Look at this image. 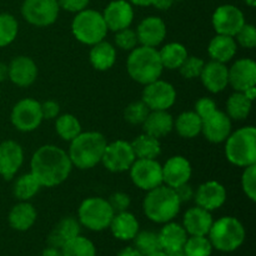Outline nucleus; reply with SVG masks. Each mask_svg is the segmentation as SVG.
Masks as SVG:
<instances>
[{
	"mask_svg": "<svg viewBox=\"0 0 256 256\" xmlns=\"http://www.w3.org/2000/svg\"><path fill=\"white\" fill-rule=\"evenodd\" d=\"M72 169V164L68 152L55 145L40 146L30 162V172L45 188L62 184L69 178Z\"/></svg>",
	"mask_w": 256,
	"mask_h": 256,
	"instance_id": "nucleus-1",
	"label": "nucleus"
},
{
	"mask_svg": "<svg viewBox=\"0 0 256 256\" xmlns=\"http://www.w3.org/2000/svg\"><path fill=\"white\" fill-rule=\"evenodd\" d=\"M106 139L102 132H80L70 142L69 155L72 166L78 169H92L102 162V154L106 148Z\"/></svg>",
	"mask_w": 256,
	"mask_h": 256,
	"instance_id": "nucleus-2",
	"label": "nucleus"
},
{
	"mask_svg": "<svg viewBox=\"0 0 256 256\" xmlns=\"http://www.w3.org/2000/svg\"><path fill=\"white\" fill-rule=\"evenodd\" d=\"M180 206L182 202L175 190L162 184L149 190L142 202L144 214L148 219L156 224L172 222L179 214Z\"/></svg>",
	"mask_w": 256,
	"mask_h": 256,
	"instance_id": "nucleus-3",
	"label": "nucleus"
},
{
	"mask_svg": "<svg viewBox=\"0 0 256 256\" xmlns=\"http://www.w3.org/2000/svg\"><path fill=\"white\" fill-rule=\"evenodd\" d=\"M162 64L156 48L140 45L130 52L126 60L129 76L139 84L146 85L162 76Z\"/></svg>",
	"mask_w": 256,
	"mask_h": 256,
	"instance_id": "nucleus-4",
	"label": "nucleus"
},
{
	"mask_svg": "<svg viewBox=\"0 0 256 256\" xmlns=\"http://www.w3.org/2000/svg\"><path fill=\"white\" fill-rule=\"evenodd\" d=\"M212 248L222 252H232L245 242L246 232L239 219L234 216H222L212 222L208 234Z\"/></svg>",
	"mask_w": 256,
	"mask_h": 256,
	"instance_id": "nucleus-5",
	"label": "nucleus"
},
{
	"mask_svg": "<svg viewBox=\"0 0 256 256\" xmlns=\"http://www.w3.org/2000/svg\"><path fill=\"white\" fill-rule=\"evenodd\" d=\"M225 142V155L232 165L246 168L256 164V129L254 126L236 130Z\"/></svg>",
	"mask_w": 256,
	"mask_h": 256,
	"instance_id": "nucleus-6",
	"label": "nucleus"
},
{
	"mask_svg": "<svg viewBox=\"0 0 256 256\" xmlns=\"http://www.w3.org/2000/svg\"><path fill=\"white\" fill-rule=\"evenodd\" d=\"M72 32L78 42L92 46L104 40L108 28L102 12L92 9H84L72 19Z\"/></svg>",
	"mask_w": 256,
	"mask_h": 256,
	"instance_id": "nucleus-7",
	"label": "nucleus"
},
{
	"mask_svg": "<svg viewBox=\"0 0 256 256\" xmlns=\"http://www.w3.org/2000/svg\"><path fill=\"white\" fill-rule=\"evenodd\" d=\"M114 210L109 202L102 198H88L80 204L78 218L80 225L92 232L108 229L114 216Z\"/></svg>",
	"mask_w": 256,
	"mask_h": 256,
	"instance_id": "nucleus-8",
	"label": "nucleus"
},
{
	"mask_svg": "<svg viewBox=\"0 0 256 256\" xmlns=\"http://www.w3.org/2000/svg\"><path fill=\"white\" fill-rule=\"evenodd\" d=\"M58 0H25L22 5V18L35 26H49L59 15Z\"/></svg>",
	"mask_w": 256,
	"mask_h": 256,
	"instance_id": "nucleus-9",
	"label": "nucleus"
},
{
	"mask_svg": "<svg viewBox=\"0 0 256 256\" xmlns=\"http://www.w3.org/2000/svg\"><path fill=\"white\" fill-rule=\"evenodd\" d=\"M129 170L132 182L139 189L149 192L162 184V168L156 159H136Z\"/></svg>",
	"mask_w": 256,
	"mask_h": 256,
	"instance_id": "nucleus-10",
	"label": "nucleus"
},
{
	"mask_svg": "<svg viewBox=\"0 0 256 256\" xmlns=\"http://www.w3.org/2000/svg\"><path fill=\"white\" fill-rule=\"evenodd\" d=\"M12 125L22 132H29L38 129L42 122L40 102L32 98H25L18 102L12 110Z\"/></svg>",
	"mask_w": 256,
	"mask_h": 256,
	"instance_id": "nucleus-11",
	"label": "nucleus"
},
{
	"mask_svg": "<svg viewBox=\"0 0 256 256\" xmlns=\"http://www.w3.org/2000/svg\"><path fill=\"white\" fill-rule=\"evenodd\" d=\"M135 160H136V156H135L132 144L125 140H116V142L106 144L102 158V162L105 169L112 172H126Z\"/></svg>",
	"mask_w": 256,
	"mask_h": 256,
	"instance_id": "nucleus-12",
	"label": "nucleus"
},
{
	"mask_svg": "<svg viewBox=\"0 0 256 256\" xmlns=\"http://www.w3.org/2000/svg\"><path fill=\"white\" fill-rule=\"evenodd\" d=\"M142 100L150 110H168L175 104L176 92L170 82L158 79L145 85Z\"/></svg>",
	"mask_w": 256,
	"mask_h": 256,
	"instance_id": "nucleus-13",
	"label": "nucleus"
},
{
	"mask_svg": "<svg viewBox=\"0 0 256 256\" xmlns=\"http://www.w3.org/2000/svg\"><path fill=\"white\" fill-rule=\"evenodd\" d=\"M244 24V14L234 5H222L212 14V26L218 34L235 36Z\"/></svg>",
	"mask_w": 256,
	"mask_h": 256,
	"instance_id": "nucleus-14",
	"label": "nucleus"
},
{
	"mask_svg": "<svg viewBox=\"0 0 256 256\" xmlns=\"http://www.w3.org/2000/svg\"><path fill=\"white\" fill-rule=\"evenodd\" d=\"M202 120V132L210 142L219 144L225 142L232 134V119L228 116L226 112L216 109Z\"/></svg>",
	"mask_w": 256,
	"mask_h": 256,
	"instance_id": "nucleus-15",
	"label": "nucleus"
},
{
	"mask_svg": "<svg viewBox=\"0 0 256 256\" xmlns=\"http://www.w3.org/2000/svg\"><path fill=\"white\" fill-rule=\"evenodd\" d=\"M102 18L108 30L119 32L132 25L134 19V10L126 0H114L109 2L102 12Z\"/></svg>",
	"mask_w": 256,
	"mask_h": 256,
	"instance_id": "nucleus-16",
	"label": "nucleus"
},
{
	"mask_svg": "<svg viewBox=\"0 0 256 256\" xmlns=\"http://www.w3.org/2000/svg\"><path fill=\"white\" fill-rule=\"evenodd\" d=\"M162 168V182L175 189L179 185L189 182L192 178V164L186 158L175 155L166 160Z\"/></svg>",
	"mask_w": 256,
	"mask_h": 256,
	"instance_id": "nucleus-17",
	"label": "nucleus"
},
{
	"mask_svg": "<svg viewBox=\"0 0 256 256\" xmlns=\"http://www.w3.org/2000/svg\"><path fill=\"white\" fill-rule=\"evenodd\" d=\"M229 84L235 92H245L256 85V62L242 58L229 68Z\"/></svg>",
	"mask_w": 256,
	"mask_h": 256,
	"instance_id": "nucleus-18",
	"label": "nucleus"
},
{
	"mask_svg": "<svg viewBox=\"0 0 256 256\" xmlns=\"http://www.w3.org/2000/svg\"><path fill=\"white\" fill-rule=\"evenodd\" d=\"M194 198L198 206L202 208L208 212H212V210L219 209L225 204L226 189L219 182L210 180V182H204L198 188Z\"/></svg>",
	"mask_w": 256,
	"mask_h": 256,
	"instance_id": "nucleus-19",
	"label": "nucleus"
},
{
	"mask_svg": "<svg viewBox=\"0 0 256 256\" xmlns=\"http://www.w3.org/2000/svg\"><path fill=\"white\" fill-rule=\"evenodd\" d=\"M24 162V152L14 140H6L0 144V175L4 179L14 178Z\"/></svg>",
	"mask_w": 256,
	"mask_h": 256,
	"instance_id": "nucleus-20",
	"label": "nucleus"
},
{
	"mask_svg": "<svg viewBox=\"0 0 256 256\" xmlns=\"http://www.w3.org/2000/svg\"><path fill=\"white\" fill-rule=\"evenodd\" d=\"M138 42L144 46L156 48L166 36V25L158 16L145 18L136 28Z\"/></svg>",
	"mask_w": 256,
	"mask_h": 256,
	"instance_id": "nucleus-21",
	"label": "nucleus"
},
{
	"mask_svg": "<svg viewBox=\"0 0 256 256\" xmlns=\"http://www.w3.org/2000/svg\"><path fill=\"white\" fill-rule=\"evenodd\" d=\"M212 222V212L198 205L186 210L182 218V228L190 236H208Z\"/></svg>",
	"mask_w": 256,
	"mask_h": 256,
	"instance_id": "nucleus-22",
	"label": "nucleus"
},
{
	"mask_svg": "<svg viewBox=\"0 0 256 256\" xmlns=\"http://www.w3.org/2000/svg\"><path fill=\"white\" fill-rule=\"evenodd\" d=\"M199 78L210 92L218 94L229 85V68L222 62L212 60L204 64Z\"/></svg>",
	"mask_w": 256,
	"mask_h": 256,
	"instance_id": "nucleus-23",
	"label": "nucleus"
},
{
	"mask_svg": "<svg viewBox=\"0 0 256 256\" xmlns=\"http://www.w3.org/2000/svg\"><path fill=\"white\" fill-rule=\"evenodd\" d=\"M9 78L18 86H29L36 80L38 66L29 56H16L12 60L9 66Z\"/></svg>",
	"mask_w": 256,
	"mask_h": 256,
	"instance_id": "nucleus-24",
	"label": "nucleus"
},
{
	"mask_svg": "<svg viewBox=\"0 0 256 256\" xmlns=\"http://www.w3.org/2000/svg\"><path fill=\"white\" fill-rule=\"evenodd\" d=\"M174 129V119L168 110H150L149 115L142 122V130L145 134L152 138L166 136Z\"/></svg>",
	"mask_w": 256,
	"mask_h": 256,
	"instance_id": "nucleus-25",
	"label": "nucleus"
},
{
	"mask_svg": "<svg viewBox=\"0 0 256 256\" xmlns=\"http://www.w3.org/2000/svg\"><path fill=\"white\" fill-rule=\"evenodd\" d=\"M109 228L115 239L129 242L134 239L135 235L139 232V222L134 214L126 210V212L114 214Z\"/></svg>",
	"mask_w": 256,
	"mask_h": 256,
	"instance_id": "nucleus-26",
	"label": "nucleus"
},
{
	"mask_svg": "<svg viewBox=\"0 0 256 256\" xmlns=\"http://www.w3.org/2000/svg\"><path fill=\"white\" fill-rule=\"evenodd\" d=\"M80 230L82 229H80L79 220L72 216L62 218L49 234L48 244L49 246L62 249L69 240L80 235Z\"/></svg>",
	"mask_w": 256,
	"mask_h": 256,
	"instance_id": "nucleus-27",
	"label": "nucleus"
},
{
	"mask_svg": "<svg viewBox=\"0 0 256 256\" xmlns=\"http://www.w3.org/2000/svg\"><path fill=\"white\" fill-rule=\"evenodd\" d=\"M158 238H159L160 250L170 252L184 248L185 242L188 239V234L182 225L169 222H165L162 230L158 232Z\"/></svg>",
	"mask_w": 256,
	"mask_h": 256,
	"instance_id": "nucleus-28",
	"label": "nucleus"
},
{
	"mask_svg": "<svg viewBox=\"0 0 256 256\" xmlns=\"http://www.w3.org/2000/svg\"><path fill=\"white\" fill-rule=\"evenodd\" d=\"M238 50V44L234 36L218 34L210 40L208 52L214 62L225 64L235 56Z\"/></svg>",
	"mask_w": 256,
	"mask_h": 256,
	"instance_id": "nucleus-29",
	"label": "nucleus"
},
{
	"mask_svg": "<svg viewBox=\"0 0 256 256\" xmlns=\"http://www.w3.org/2000/svg\"><path fill=\"white\" fill-rule=\"evenodd\" d=\"M36 210L30 202H22L12 206L9 212V224L16 232H26L36 222Z\"/></svg>",
	"mask_w": 256,
	"mask_h": 256,
	"instance_id": "nucleus-30",
	"label": "nucleus"
},
{
	"mask_svg": "<svg viewBox=\"0 0 256 256\" xmlns=\"http://www.w3.org/2000/svg\"><path fill=\"white\" fill-rule=\"evenodd\" d=\"M89 60L94 69L105 72L114 66L115 62H116V50H115L114 45L102 40L92 45L89 52Z\"/></svg>",
	"mask_w": 256,
	"mask_h": 256,
	"instance_id": "nucleus-31",
	"label": "nucleus"
},
{
	"mask_svg": "<svg viewBox=\"0 0 256 256\" xmlns=\"http://www.w3.org/2000/svg\"><path fill=\"white\" fill-rule=\"evenodd\" d=\"M202 120L195 112H184L174 120L178 134L185 139H192L202 132Z\"/></svg>",
	"mask_w": 256,
	"mask_h": 256,
	"instance_id": "nucleus-32",
	"label": "nucleus"
},
{
	"mask_svg": "<svg viewBox=\"0 0 256 256\" xmlns=\"http://www.w3.org/2000/svg\"><path fill=\"white\" fill-rule=\"evenodd\" d=\"M159 56L164 69L176 70L184 62L188 55L186 48L180 42H169L159 50Z\"/></svg>",
	"mask_w": 256,
	"mask_h": 256,
	"instance_id": "nucleus-33",
	"label": "nucleus"
},
{
	"mask_svg": "<svg viewBox=\"0 0 256 256\" xmlns=\"http://www.w3.org/2000/svg\"><path fill=\"white\" fill-rule=\"evenodd\" d=\"M130 144L136 159H156L162 154V145L159 139L150 136L145 132L139 135Z\"/></svg>",
	"mask_w": 256,
	"mask_h": 256,
	"instance_id": "nucleus-34",
	"label": "nucleus"
},
{
	"mask_svg": "<svg viewBox=\"0 0 256 256\" xmlns=\"http://www.w3.org/2000/svg\"><path fill=\"white\" fill-rule=\"evenodd\" d=\"M252 102L242 92H235L226 102V114L230 119L244 120L252 112Z\"/></svg>",
	"mask_w": 256,
	"mask_h": 256,
	"instance_id": "nucleus-35",
	"label": "nucleus"
},
{
	"mask_svg": "<svg viewBox=\"0 0 256 256\" xmlns=\"http://www.w3.org/2000/svg\"><path fill=\"white\" fill-rule=\"evenodd\" d=\"M40 188L42 185L39 184V182L35 179L32 172H29V174H24L18 178L14 188H12V192H14L15 198H18L20 202H28L39 192Z\"/></svg>",
	"mask_w": 256,
	"mask_h": 256,
	"instance_id": "nucleus-36",
	"label": "nucleus"
},
{
	"mask_svg": "<svg viewBox=\"0 0 256 256\" xmlns=\"http://www.w3.org/2000/svg\"><path fill=\"white\" fill-rule=\"evenodd\" d=\"M62 256H96V248L88 238L78 235L62 248Z\"/></svg>",
	"mask_w": 256,
	"mask_h": 256,
	"instance_id": "nucleus-37",
	"label": "nucleus"
},
{
	"mask_svg": "<svg viewBox=\"0 0 256 256\" xmlns=\"http://www.w3.org/2000/svg\"><path fill=\"white\" fill-rule=\"evenodd\" d=\"M55 130L62 140L72 142L82 132V125L76 116L72 114H64L56 118Z\"/></svg>",
	"mask_w": 256,
	"mask_h": 256,
	"instance_id": "nucleus-38",
	"label": "nucleus"
},
{
	"mask_svg": "<svg viewBox=\"0 0 256 256\" xmlns=\"http://www.w3.org/2000/svg\"><path fill=\"white\" fill-rule=\"evenodd\" d=\"M132 240H134L135 249L139 250L144 256L152 254V252H159L160 250L158 234L154 232H150V230L139 232Z\"/></svg>",
	"mask_w": 256,
	"mask_h": 256,
	"instance_id": "nucleus-39",
	"label": "nucleus"
},
{
	"mask_svg": "<svg viewBox=\"0 0 256 256\" xmlns=\"http://www.w3.org/2000/svg\"><path fill=\"white\" fill-rule=\"evenodd\" d=\"M212 249L214 248L208 236H188L182 248L186 256H210Z\"/></svg>",
	"mask_w": 256,
	"mask_h": 256,
	"instance_id": "nucleus-40",
	"label": "nucleus"
},
{
	"mask_svg": "<svg viewBox=\"0 0 256 256\" xmlns=\"http://www.w3.org/2000/svg\"><path fill=\"white\" fill-rule=\"evenodd\" d=\"M18 22L12 15L0 14V48L6 46L18 35Z\"/></svg>",
	"mask_w": 256,
	"mask_h": 256,
	"instance_id": "nucleus-41",
	"label": "nucleus"
},
{
	"mask_svg": "<svg viewBox=\"0 0 256 256\" xmlns=\"http://www.w3.org/2000/svg\"><path fill=\"white\" fill-rule=\"evenodd\" d=\"M150 109L145 105L142 100L134 102L126 106L124 112V118L129 124L132 125H142L146 116L149 115Z\"/></svg>",
	"mask_w": 256,
	"mask_h": 256,
	"instance_id": "nucleus-42",
	"label": "nucleus"
},
{
	"mask_svg": "<svg viewBox=\"0 0 256 256\" xmlns=\"http://www.w3.org/2000/svg\"><path fill=\"white\" fill-rule=\"evenodd\" d=\"M205 62L200 58L196 56H188L184 60L182 65L179 68V72L182 74V78L185 79H195V78H199L202 74V70L204 68Z\"/></svg>",
	"mask_w": 256,
	"mask_h": 256,
	"instance_id": "nucleus-43",
	"label": "nucleus"
},
{
	"mask_svg": "<svg viewBox=\"0 0 256 256\" xmlns=\"http://www.w3.org/2000/svg\"><path fill=\"white\" fill-rule=\"evenodd\" d=\"M242 192L252 202L256 200V164L245 168L242 176Z\"/></svg>",
	"mask_w": 256,
	"mask_h": 256,
	"instance_id": "nucleus-44",
	"label": "nucleus"
},
{
	"mask_svg": "<svg viewBox=\"0 0 256 256\" xmlns=\"http://www.w3.org/2000/svg\"><path fill=\"white\" fill-rule=\"evenodd\" d=\"M114 42L118 48H120L122 50H128V52H132V49H135L138 42H138L136 32L130 29V28L115 32Z\"/></svg>",
	"mask_w": 256,
	"mask_h": 256,
	"instance_id": "nucleus-45",
	"label": "nucleus"
},
{
	"mask_svg": "<svg viewBox=\"0 0 256 256\" xmlns=\"http://www.w3.org/2000/svg\"><path fill=\"white\" fill-rule=\"evenodd\" d=\"M234 38H236V44L242 45V48L246 49H252L256 45V29L254 25L246 24L242 25V29L236 32Z\"/></svg>",
	"mask_w": 256,
	"mask_h": 256,
	"instance_id": "nucleus-46",
	"label": "nucleus"
},
{
	"mask_svg": "<svg viewBox=\"0 0 256 256\" xmlns=\"http://www.w3.org/2000/svg\"><path fill=\"white\" fill-rule=\"evenodd\" d=\"M108 202H109L110 206H112V209L114 210V212L116 214V212H126L128 208L130 206L132 200H130V196L128 194H125V192H118L110 195Z\"/></svg>",
	"mask_w": 256,
	"mask_h": 256,
	"instance_id": "nucleus-47",
	"label": "nucleus"
},
{
	"mask_svg": "<svg viewBox=\"0 0 256 256\" xmlns=\"http://www.w3.org/2000/svg\"><path fill=\"white\" fill-rule=\"evenodd\" d=\"M216 102L210 98H200L196 102H195V110L194 112L199 115L202 119L206 118L212 112L216 110Z\"/></svg>",
	"mask_w": 256,
	"mask_h": 256,
	"instance_id": "nucleus-48",
	"label": "nucleus"
},
{
	"mask_svg": "<svg viewBox=\"0 0 256 256\" xmlns=\"http://www.w3.org/2000/svg\"><path fill=\"white\" fill-rule=\"evenodd\" d=\"M90 0H58L60 8L70 12H79L86 9Z\"/></svg>",
	"mask_w": 256,
	"mask_h": 256,
	"instance_id": "nucleus-49",
	"label": "nucleus"
},
{
	"mask_svg": "<svg viewBox=\"0 0 256 256\" xmlns=\"http://www.w3.org/2000/svg\"><path fill=\"white\" fill-rule=\"evenodd\" d=\"M40 106H42V119L50 120L59 116L60 106L56 102H54V100H48V102H44L42 104H40Z\"/></svg>",
	"mask_w": 256,
	"mask_h": 256,
	"instance_id": "nucleus-50",
	"label": "nucleus"
},
{
	"mask_svg": "<svg viewBox=\"0 0 256 256\" xmlns=\"http://www.w3.org/2000/svg\"><path fill=\"white\" fill-rule=\"evenodd\" d=\"M175 192H176L178 198H179L180 202H190V200L194 198V189H192V185L189 184V182H185V184L182 185H179V186L175 188Z\"/></svg>",
	"mask_w": 256,
	"mask_h": 256,
	"instance_id": "nucleus-51",
	"label": "nucleus"
},
{
	"mask_svg": "<svg viewBox=\"0 0 256 256\" xmlns=\"http://www.w3.org/2000/svg\"><path fill=\"white\" fill-rule=\"evenodd\" d=\"M174 0H154L152 2V6H155L159 10H168L172 8Z\"/></svg>",
	"mask_w": 256,
	"mask_h": 256,
	"instance_id": "nucleus-52",
	"label": "nucleus"
},
{
	"mask_svg": "<svg viewBox=\"0 0 256 256\" xmlns=\"http://www.w3.org/2000/svg\"><path fill=\"white\" fill-rule=\"evenodd\" d=\"M118 256H144L139 250L135 249L134 246H126L122 250H120Z\"/></svg>",
	"mask_w": 256,
	"mask_h": 256,
	"instance_id": "nucleus-53",
	"label": "nucleus"
},
{
	"mask_svg": "<svg viewBox=\"0 0 256 256\" xmlns=\"http://www.w3.org/2000/svg\"><path fill=\"white\" fill-rule=\"evenodd\" d=\"M40 256H62V250L60 249L49 246V248H46V249L42 250Z\"/></svg>",
	"mask_w": 256,
	"mask_h": 256,
	"instance_id": "nucleus-54",
	"label": "nucleus"
},
{
	"mask_svg": "<svg viewBox=\"0 0 256 256\" xmlns=\"http://www.w3.org/2000/svg\"><path fill=\"white\" fill-rule=\"evenodd\" d=\"M8 75H9V68L4 62H0V82H4L8 78Z\"/></svg>",
	"mask_w": 256,
	"mask_h": 256,
	"instance_id": "nucleus-55",
	"label": "nucleus"
},
{
	"mask_svg": "<svg viewBox=\"0 0 256 256\" xmlns=\"http://www.w3.org/2000/svg\"><path fill=\"white\" fill-rule=\"evenodd\" d=\"M244 92V94L246 95L248 99H250V100H252V102H254V99L256 98V88L255 86L249 88V89H246V90H245V92Z\"/></svg>",
	"mask_w": 256,
	"mask_h": 256,
	"instance_id": "nucleus-56",
	"label": "nucleus"
},
{
	"mask_svg": "<svg viewBox=\"0 0 256 256\" xmlns=\"http://www.w3.org/2000/svg\"><path fill=\"white\" fill-rule=\"evenodd\" d=\"M130 2L138 6H149V5H152L154 0H130Z\"/></svg>",
	"mask_w": 256,
	"mask_h": 256,
	"instance_id": "nucleus-57",
	"label": "nucleus"
},
{
	"mask_svg": "<svg viewBox=\"0 0 256 256\" xmlns=\"http://www.w3.org/2000/svg\"><path fill=\"white\" fill-rule=\"evenodd\" d=\"M168 256H186L185 255L184 250L182 249H179V250H174V252H166Z\"/></svg>",
	"mask_w": 256,
	"mask_h": 256,
	"instance_id": "nucleus-58",
	"label": "nucleus"
},
{
	"mask_svg": "<svg viewBox=\"0 0 256 256\" xmlns=\"http://www.w3.org/2000/svg\"><path fill=\"white\" fill-rule=\"evenodd\" d=\"M146 256H168V255H166V252H162V250H159V252H152V254H149Z\"/></svg>",
	"mask_w": 256,
	"mask_h": 256,
	"instance_id": "nucleus-59",
	"label": "nucleus"
},
{
	"mask_svg": "<svg viewBox=\"0 0 256 256\" xmlns=\"http://www.w3.org/2000/svg\"><path fill=\"white\" fill-rule=\"evenodd\" d=\"M244 2H246V4L249 5V6H252V8L256 6V0H244Z\"/></svg>",
	"mask_w": 256,
	"mask_h": 256,
	"instance_id": "nucleus-60",
	"label": "nucleus"
},
{
	"mask_svg": "<svg viewBox=\"0 0 256 256\" xmlns=\"http://www.w3.org/2000/svg\"><path fill=\"white\" fill-rule=\"evenodd\" d=\"M174 2H175V0H174Z\"/></svg>",
	"mask_w": 256,
	"mask_h": 256,
	"instance_id": "nucleus-61",
	"label": "nucleus"
}]
</instances>
